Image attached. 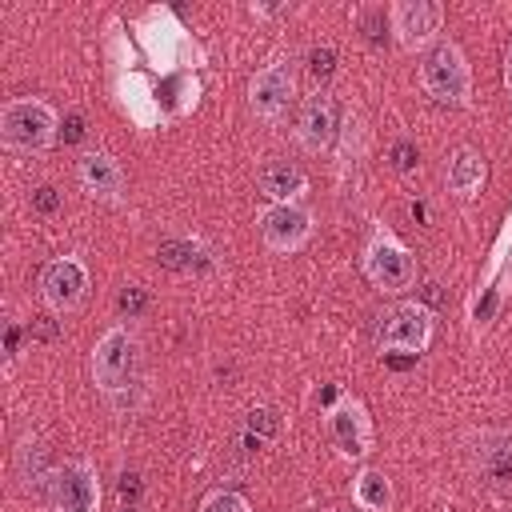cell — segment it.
Segmentation results:
<instances>
[{
  "label": "cell",
  "instance_id": "1",
  "mask_svg": "<svg viewBox=\"0 0 512 512\" xmlns=\"http://www.w3.org/2000/svg\"><path fill=\"white\" fill-rule=\"evenodd\" d=\"M60 136V112L40 96H12L0 104V144L8 152L32 156L48 152Z\"/></svg>",
  "mask_w": 512,
  "mask_h": 512
},
{
  "label": "cell",
  "instance_id": "2",
  "mask_svg": "<svg viewBox=\"0 0 512 512\" xmlns=\"http://www.w3.org/2000/svg\"><path fill=\"white\" fill-rule=\"evenodd\" d=\"M360 272L380 296H404L408 288H416V256L388 224L372 228L360 252Z\"/></svg>",
  "mask_w": 512,
  "mask_h": 512
},
{
  "label": "cell",
  "instance_id": "3",
  "mask_svg": "<svg viewBox=\"0 0 512 512\" xmlns=\"http://www.w3.org/2000/svg\"><path fill=\"white\" fill-rule=\"evenodd\" d=\"M420 88L428 100L444 108H468L472 104V64L456 40H440L420 60Z\"/></svg>",
  "mask_w": 512,
  "mask_h": 512
},
{
  "label": "cell",
  "instance_id": "4",
  "mask_svg": "<svg viewBox=\"0 0 512 512\" xmlns=\"http://www.w3.org/2000/svg\"><path fill=\"white\" fill-rule=\"evenodd\" d=\"M140 364V340L128 324H112L108 332H100V340L88 352V376L104 396H116L132 384Z\"/></svg>",
  "mask_w": 512,
  "mask_h": 512
},
{
  "label": "cell",
  "instance_id": "5",
  "mask_svg": "<svg viewBox=\"0 0 512 512\" xmlns=\"http://www.w3.org/2000/svg\"><path fill=\"white\" fill-rule=\"evenodd\" d=\"M324 432L344 460H364L376 444V424L368 416V404L352 392L332 396V404L324 408Z\"/></svg>",
  "mask_w": 512,
  "mask_h": 512
},
{
  "label": "cell",
  "instance_id": "6",
  "mask_svg": "<svg viewBox=\"0 0 512 512\" xmlns=\"http://www.w3.org/2000/svg\"><path fill=\"white\" fill-rule=\"evenodd\" d=\"M432 336H436V316H432V308L420 304V300H400V304H392V308L380 316L376 348H380V352L420 356V352H428Z\"/></svg>",
  "mask_w": 512,
  "mask_h": 512
},
{
  "label": "cell",
  "instance_id": "7",
  "mask_svg": "<svg viewBox=\"0 0 512 512\" xmlns=\"http://www.w3.org/2000/svg\"><path fill=\"white\" fill-rule=\"evenodd\" d=\"M104 488L88 456H72L48 472V508L52 512H100Z\"/></svg>",
  "mask_w": 512,
  "mask_h": 512
},
{
  "label": "cell",
  "instance_id": "8",
  "mask_svg": "<svg viewBox=\"0 0 512 512\" xmlns=\"http://www.w3.org/2000/svg\"><path fill=\"white\" fill-rule=\"evenodd\" d=\"M296 104V68L292 60L276 56L264 68H256L248 76V112L264 124H276L288 116V108Z\"/></svg>",
  "mask_w": 512,
  "mask_h": 512
},
{
  "label": "cell",
  "instance_id": "9",
  "mask_svg": "<svg viewBox=\"0 0 512 512\" xmlns=\"http://www.w3.org/2000/svg\"><path fill=\"white\" fill-rule=\"evenodd\" d=\"M256 228H260V240H264L268 252L292 256V252L308 248V240L316 232V220L304 204H264L256 212Z\"/></svg>",
  "mask_w": 512,
  "mask_h": 512
},
{
  "label": "cell",
  "instance_id": "10",
  "mask_svg": "<svg viewBox=\"0 0 512 512\" xmlns=\"http://www.w3.org/2000/svg\"><path fill=\"white\" fill-rule=\"evenodd\" d=\"M388 28H392V36L404 52H428L432 44H440L444 4H436V0H396L388 8Z\"/></svg>",
  "mask_w": 512,
  "mask_h": 512
},
{
  "label": "cell",
  "instance_id": "11",
  "mask_svg": "<svg viewBox=\"0 0 512 512\" xmlns=\"http://www.w3.org/2000/svg\"><path fill=\"white\" fill-rule=\"evenodd\" d=\"M40 300L48 312L68 316L88 300V264L80 256H56L40 272Z\"/></svg>",
  "mask_w": 512,
  "mask_h": 512
},
{
  "label": "cell",
  "instance_id": "12",
  "mask_svg": "<svg viewBox=\"0 0 512 512\" xmlns=\"http://www.w3.org/2000/svg\"><path fill=\"white\" fill-rule=\"evenodd\" d=\"M340 112H336V100H332V92H312V96H304V104H300V112H296V128H292V136H296V144L304 148V152H312V156H320V152H328L332 144H336V136H340Z\"/></svg>",
  "mask_w": 512,
  "mask_h": 512
},
{
  "label": "cell",
  "instance_id": "13",
  "mask_svg": "<svg viewBox=\"0 0 512 512\" xmlns=\"http://www.w3.org/2000/svg\"><path fill=\"white\" fill-rule=\"evenodd\" d=\"M76 180L92 200H104V204H120L124 188H128V176H124L120 160L112 152H96V148L76 160Z\"/></svg>",
  "mask_w": 512,
  "mask_h": 512
},
{
  "label": "cell",
  "instance_id": "14",
  "mask_svg": "<svg viewBox=\"0 0 512 512\" xmlns=\"http://www.w3.org/2000/svg\"><path fill=\"white\" fill-rule=\"evenodd\" d=\"M256 188L268 204H304L308 196V172L284 156H268L260 168H256Z\"/></svg>",
  "mask_w": 512,
  "mask_h": 512
},
{
  "label": "cell",
  "instance_id": "15",
  "mask_svg": "<svg viewBox=\"0 0 512 512\" xmlns=\"http://www.w3.org/2000/svg\"><path fill=\"white\" fill-rule=\"evenodd\" d=\"M484 180H488L484 152L472 148V144L452 148V156H448V164H444V188H448L456 200H472V196L484 192Z\"/></svg>",
  "mask_w": 512,
  "mask_h": 512
},
{
  "label": "cell",
  "instance_id": "16",
  "mask_svg": "<svg viewBox=\"0 0 512 512\" xmlns=\"http://www.w3.org/2000/svg\"><path fill=\"white\" fill-rule=\"evenodd\" d=\"M352 504L364 512H392L396 504V488L388 480L384 468H360L352 476Z\"/></svg>",
  "mask_w": 512,
  "mask_h": 512
},
{
  "label": "cell",
  "instance_id": "17",
  "mask_svg": "<svg viewBox=\"0 0 512 512\" xmlns=\"http://www.w3.org/2000/svg\"><path fill=\"white\" fill-rule=\"evenodd\" d=\"M196 512H252V504H248V496H244V492L216 488V492H208V496L200 500V508H196Z\"/></svg>",
  "mask_w": 512,
  "mask_h": 512
},
{
  "label": "cell",
  "instance_id": "18",
  "mask_svg": "<svg viewBox=\"0 0 512 512\" xmlns=\"http://www.w3.org/2000/svg\"><path fill=\"white\" fill-rule=\"evenodd\" d=\"M248 428H252V432L260 428L264 436H272V432H276V412H268V408H256V412H252V420H248Z\"/></svg>",
  "mask_w": 512,
  "mask_h": 512
},
{
  "label": "cell",
  "instance_id": "19",
  "mask_svg": "<svg viewBox=\"0 0 512 512\" xmlns=\"http://www.w3.org/2000/svg\"><path fill=\"white\" fill-rule=\"evenodd\" d=\"M312 72H316V76H328V72H332V52H328V48H324V52L312 48Z\"/></svg>",
  "mask_w": 512,
  "mask_h": 512
},
{
  "label": "cell",
  "instance_id": "20",
  "mask_svg": "<svg viewBox=\"0 0 512 512\" xmlns=\"http://www.w3.org/2000/svg\"><path fill=\"white\" fill-rule=\"evenodd\" d=\"M504 88L512 92V44H508V52H504Z\"/></svg>",
  "mask_w": 512,
  "mask_h": 512
},
{
  "label": "cell",
  "instance_id": "21",
  "mask_svg": "<svg viewBox=\"0 0 512 512\" xmlns=\"http://www.w3.org/2000/svg\"><path fill=\"white\" fill-rule=\"evenodd\" d=\"M348 512H364V508H348Z\"/></svg>",
  "mask_w": 512,
  "mask_h": 512
}]
</instances>
